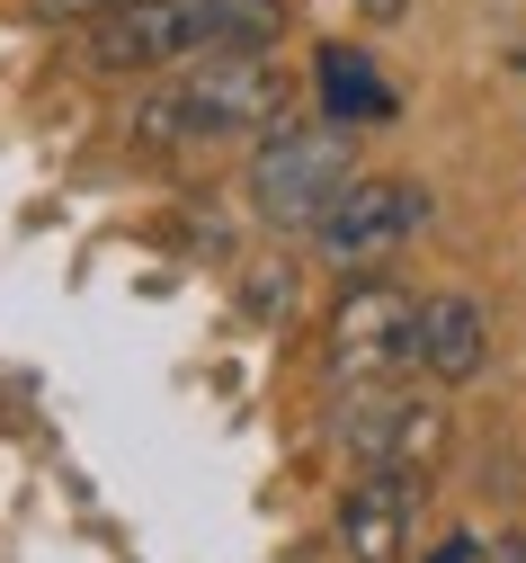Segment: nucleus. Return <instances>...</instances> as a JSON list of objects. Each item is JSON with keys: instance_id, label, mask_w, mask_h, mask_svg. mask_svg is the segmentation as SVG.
I'll list each match as a JSON object with an SVG mask.
<instances>
[{"instance_id": "1", "label": "nucleus", "mask_w": 526, "mask_h": 563, "mask_svg": "<svg viewBox=\"0 0 526 563\" xmlns=\"http://www.w3.org/2000/svg\"><path fill=\"white\" fill-rule=\"evenodd\" d=\"M286 117V81L268 54H205L179 63V81L134 99V144L153 153H197V144H242Z\"/></svg>"}, {"instance_id": "2", "label": "nucleus", "mask_w": 526, "mask_h": 563, "mask_svg": "<svg viewBox=\"0 0 526 563\" xmlns=\"http://www.w3.org/2000/svg\"><path fill=\"white\" fill-rule=\"evenodd\" d=\"M348 144H339V125H268L259 134V153H250V206L277 224V233H313L339 188H348Z\"/></svg>"}, {"instance_id": "3", "label": "nucleus", "mask_w": 526, "mask_h": 563, "mask_svg": "<svg viewBox=\"0 0 526 563\" xmlns=\"http://www.w3.org/2000/svg\"><path fill=\"white\" fill-rule=\"evenodd\" d=\"M331 376L348 394L366 385H393V376H419V296H402L393 277H357V287L331 305Z\"/></svg>"}, {"instance_id": "4", "label": "nucleus", "mask_w": 526, "mask_h": 563, "mask_svg": "<svg viewBox=\"0 0 526 563\" xmlns=\"http://www.w3.org/2000/svg\"><path fill=\"white\" fill-rule=\"evenodd\" d=\"M428 216H437V206H428L419 179H348L339 206L313 224V242H322L331 268H374V260H393L402 242H419Z\"/></svg>"}, {"instance_id": "5", "label": "nucleus", "mask_w": 526, "mask_h": 563, "mask_svg": "<svg viewBox=\"0 0 526 563\" xmlns=\"http://www.w3.org/2000/svg\"><path fill=\"white\" fill-rule=\"evenodd\" d=\"M81 54L116 81H143V73H170V63H197V19L188 0H125V10L90 19Z\"/></svg>"}, {"instance_id": "6", "label": "nucleus", "mask_w": 526, "mask_h": 563, "mask_svg": "<svg viewBox=\"0 0 526 563\" xmlns=\"http://www.w3.org/2000/svg\"><path fill=\"white\" fill-rule=\"evenodd\" d=\"M348 456H357V474H428L446 456V402L366 385V411L348 420Z\"/></svg>"}, {"instance_id": "7", "label": "nucleus", "mask_w": 526, "mask_h": 563, "mask_svg": "<svg viewBox=\"0 0 526 563\" xmlns=\"http://www.w3.org/2000/svg\"><path fill=\"white\" fill-rule=\"evenodd\" d=\"M428 510V474H357L339 501V554L348 563H402Z\"/></svg>"}, {"instance_id": "8", "label": "nucleus", "mask_w": 526, "mask_h": 563, "mask_svg": "<svg viewBox=\"0 0 526 563\" xmlns=\"http://www.w3.org/2000/svg\"><path fill=\"white\" fill-rule=\"evenodd\" d=\"M482 367H491V313L473 296H419V376L473 385Z\"/></svg>"}, {"instance_id": "9", "label": "nucleus", "mask_w": 526, "mask_h": 563, "mask_svg": "<svg viewBox=\"0 0 526 563\" xmlns=\"http://www.w3.org/2000/svg\"><path fill=\"white\" fill-rule=\"evenodd\" d=\"M313 90H322L331 125H384V117L402 108V99H393V81L374 73L357 45H322V54H313Z\"/></svg>"}, {"instance_id": "10", "label": "nucleus", "mask_w": 526, "mask_h": 563, "mask_svg": "<svg viewBox=\"0 0 526 563\" xmlns=\"http://www.w3.org/2000/svg\"><path fill=\"white\" fill-rule=\"evenodd\" d=\"M197 19V63L205 54H268L286 36V0H188Z\"/></svg>"}, {"instance_id": "11", "label": "nucleus", "mask_w": 526, "mask_h": 563, "mask_svg": "<svg viewBox=\"0 0 526 563\" xmlns=\"http://www.w3.org/2000/svg\"><path fill=\"white\" fill-rule=\"evenodd\" d=\"M242 296H250V313H259V322H286V313H294V268H259Z\"/></svg>"}, {"instance_id": "12", "label": "nucleus", "mask_w": 526, "mask_h": 563, "mask_svg": "<svg viewBox=\"0 0 526 563\" xmlns=\"http://www.w3.org/2000/svg\"><path fill=\"white\" fill-rule=\"evenodd\" d=\"M357 19H374V27H402V19H411V0H357Z\"/></svg>"}, {"instance_id": "13", "label": "nucleus", "mask_w": 526, "mask_h": 563, "mask_svg": "<svg viewBox=\"0 0 526 563\" xmlns=\"http://www.w3.org/2000/svg\"><path fill=\"white\" fill-rule=\"evenodd\" d=\"M428 563H482V545H473V537H446V545H437Z\"/></svg>"}, {"instance_id": "14", "label": "nucleus", "mask_w": 526, "mask_h": 563, "mask_svg": "<svg viewBox=\"0 0 526 563\" xmlns=\"http://www.w3.org/2000/svg\"><path fill=\"white\" fill-rule=\"evenodd\" d=\"M482 563H526V537H500V545H491Z\"/></svg>"}]
</instances>
